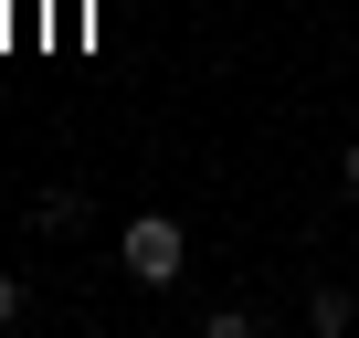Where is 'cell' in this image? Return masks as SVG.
<instances>
[{
    "label": "cell",
    "mask_w": 359,
    "mask_h": 338,
    "mask_svg": "<svg viewBox=\"0 0 359 338\" xmlns=\"http://www.w3.org/2000/svg\"><path fill=\"white\" fill-rule=\"evenodd\" d=\"M116 254H127V275H137V285H180V254H191V233H180L169 212H137Z\"/></svg>",
    "instance_id": "cell-1"
},
{
    "label": "cell",
    "mask_w": 359,
    "mask_h": 338,
    "mask_svg": "<svg viewBox=\"0 0 359 338\" xmlns=\"http://www.w3.org/2000/svg\"><path fill=\"white\" fill-rule=\"evenodd\" d=\"M74 222H85V191H43L32 201V233H74Z\"/></svg>",
    "instance_id": "cell-2"
},
{
    "label": "cell",
    "mask_w": 359,
    "mask_h": 338,
    "mask_svg": "<svg viewBox=\"0 0 359 338\" xmlns=\"http://www.w3.org/2000/svg\"><path fill=\"white\" fill-rule=\"evenodd\" d=\"M348 317H359V306H348V285H317V296H306V327H317V338H338Z\"/></svg>",
    "instance_id": "cell-3"
},
{
    "label": "cell",
    "mask_w": 359,
    "mask_h": 338,
    "mask_svg": "<svg viewBox=\"0 0 359 338\" xmlns=\"http://www.w3.org/2000/svg\"><path fill=\"white\" fill-rule=\"evenodd\" d=\"M22 306H32V296H22L11 275H0V327H22Z\"/></svg>",
    "instance_id": "cell-4"
},
{
    "label": "cell",
    "mask_w": 359,
    "mask_h": 338,
    "mask_svg": "<svg viewBox=\"0 0 359 338\" xmlns=\"http://www.w3.org/2000/svg\"><path fill=\"white\" fill-rule=\"evenodd\" d=\"M338 191H348V201H359V137H348V158H338Z\"/></svg>",
    "instance_id": "cell-5"
}]
</instances>
